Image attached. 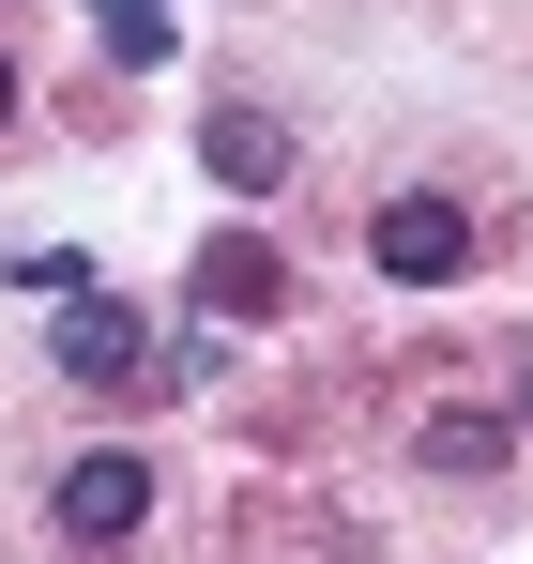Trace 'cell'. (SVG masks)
<instances>
[{
    "mask_svg": "<svg viewBox=\"0 0 533 564\" xmlns=\"http://www.w3.org/2000/svg\"><path fill=\"white\" fill-rule=\"evenodd\" d=\"M366 260H381V275H412V290H443L457 260H472V214H457V198H381Z\"/></svg>",
    "mask_w": 533,
    "mask_h": 564,
    "instance_id": "cell-2",
    "label": "cell"
},
{
    "mask_svg": "<svg viewBox=\"0 0 533 564\" xmlns=\"http://www.w3.org/2000/svg\"><path fill=\"white\" fill-rule=\"evenodd\" d=\"M519 427H533V351H519Z\"/></svg>",
    "mask_w": 533,
    "mask_h": 564,
    "instance_id": "cell-9",
    "label": "cell"
},
{
    "mask_svg": "<svg viewBox=\"0 0 533 564\" xmlns=\"http://www.w3.org/2000/svg\"><path fill=\"white\" fill-rule=\"evenodd\" d=\"M198 153H214V184H229V198H274V184H290V122H260V107H214Z\"/></svg>",
    "mask_w": 533,
    "mask_h": 564,
    "instance_id": "cell-5",
    "label": "cell"
},
{
    "mask_svg": "<svg viewBox=\"0 0 533 564\" xmlns=\"http://www.w3.org/2000/svg\"><path fill=\"white\" fill-rule=\"evenodd\" d=\"M46 367H62V381H153V336H138V305L77 290V305H62V336H46Z\"/></svg>",
    "mask_w": 533,
    "mask_h": 564,
    "instance_id": "cell-3",
    "label": "cell"
},
{
    "mask_svg": "<svg viewBox=\"0 0 533 564\" xmlns=\"http://www.w3.org/2000/svg\"><path fill=\"white\" fill-rule=\"evenodd\" d=\"M0 122H15V62H0Z\"/></svg>",
    "mask_w": 533,
    "mask_h": 564,
    "instance_id": "cell-10",
    "label": "cell"
},
{
    "mask_svg": "<svg viewBox=\"0 0 533 564\" xmlns=\"http://www.w3.org/2000/svg\"><path fill=\"white\" fill-rule=\"evenodd\" d=\"M274 305H290V260L274 245H244V229L198 245V321H274Z\"/></svg>",
    "mask_w": 533,
    "mask_h": 564,
    "instance_id": "cell-4",
    "label": "cell"
},
{
    "mask_svg": "<svg viewBox=\"0 0 533 564\" xmlns=\"http://www.w3.org/2000/svg\"><path fill=\"white\" fill-rule=\"evenodd\" d=\"M91 31H107V62H122V77H153V62L183 46V31H168V0H91Z\"/></svg>",
    "mask_w": 533,
    "mask_h": 564,
    "instance_id": "cell-6",
    "label": "cell"
},
{
    "mask_svg": "<svg viewBox=\"0 0 533 564\" xmlns=\"http://www.w3.org/2000/svg\"><path fill=\"white\" fill-rule=\"evenodd\" d=\"M412 443H427V473H457V488H472V473H503V427H488V412H427Z\"/></svg>",
    "mask_w": 533,
    "mask_h": 564,
    "instance_id": "cell-7",
    "label": "cell"
},
{
    "mask_svg": "<svg viewBox=\"0 0 533 564\" xmlns=\"http://www.w3.org/2000/svg\"><path fill=\"white\" fill-rule=\"evenodd\" d=\"M0 275H15V290H46V305H77L91 260H77V245H0Z\"/></svg>",
    "mask_w": 533,
    "mask_h": 564,
    "instance_id": "cell-8",
    "label": "cell"
},
{
    "mask_svg": "<svg viewBox=\"0 0 533 564\" xmlns=\"http://www.w3.org/2000/svg\"><path fill=\"white\" fill-rule=\"evenodd\" d=\"M138 519H153V473L122 458V443H91V458H62V534H77V550H122Z\"/></svg>",
    "mask_w": 533,
    "mask_h": 564,
    "instance_id": "cell-1",
    "label": "cell"
}]
</instances>
